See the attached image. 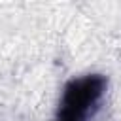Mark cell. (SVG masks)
I'll return each instance as SVG.
<instances>
[{
    "instance_id": "obj_1",
    "label": "cell",
    "mask_w": 121,
    "mask_h": 121,
    "mask_svg": "<svg viewBox=\"0 0 121 121\" xmlns=\"http://www.w3.org/2000/svg\"><path fill=\"white\" fill-rule=\"evenodd\" d=\"M98 87H95V81H81L76 83L72 91L66 95V106H64V115H68L72 121L81 117L87 110V106L95 100L98 95Z\"/></svg>"
}]
</instances>
